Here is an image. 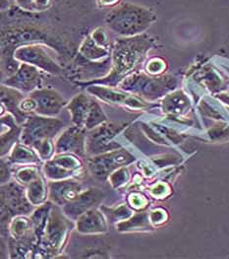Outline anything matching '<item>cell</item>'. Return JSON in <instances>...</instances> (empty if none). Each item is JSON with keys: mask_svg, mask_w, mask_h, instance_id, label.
<instances>
[{"mask_svg": "<svg viewBox=\"0 0 229 259\" xmlns=\"http://www.w3.org/2000/svg\"><path fill=\"white\" fill-rule=\"evenodd\" d=\"M97 2L101 7H113L119 5L121 0H97Z\"/></svg>", "mask_w": 229, "mask_h": 259, "instance_id": "cell-10", "label": "cell"}, {"mask_svg": "<svg viewBox=\"0 0 229 259\" xmlns=\"http://www.w3.org/2000/svg\"><path fill=\"white\" fill-rule=\"evenodd\" d=\"M81 53L83 56L91 60L99 59L108 55V51L104 48V46L99 45L92 36L87 37L83 42Z\"/></svg>", "mask_w": 229, "mask_h": 259, "instance_id": "cell-7", "label": "cell"}, {"mask_svg": "<svg viewBox=\"0 0 229 259\" xmlns=\"http://www.w3.org/2000/svg\"><path fill=\"white\" fill-rule=\"evenodd\" d=\"M40 83V74L38 69L28 63L20 66L18 71L9 78L5 84L22 92H31L35 90Z\"/></svg>", "mask_w": 229, "mask_h": 259, "instance_id": "cell-4", "label": "cell"}, {"mask_svg": "<svg viewBox=\"0 0 229 259\" xmlns=\"http://www.w3.org/2000/svg\"><path fill=\"white\" fill-rule=\"evenodd\" d=\"M15 57L25 63L38 66L49 73L58 74L61 70L54 60L47 55L45 50L39 46L19 48L15 53Z\"/></svg>", "mask_w": 229, "mask_h": 259, "instance_id": "cell-3", "label": "cell"}, {"mask_svg": "<svg viewBox=\"0 0 229 259\" xmlns=\"http://www.w3.org/2000/svg\"><path fill=\"white\" fill-rule=\"evenodd\" d=\"M91 105L92 103L89 102L86 96L79 95L75 97L68 106V109L72 112L74 121H76L77 123H80L83 120H85L84 118L86 114L89 113Z\"/></svg>", "mask_w": 229, "mask_h": 259, "instance_id": "cell-6", "label": "cell"}, {"mask_svg": "<svg viewBox=\"0 0 229 259\" xmlns=\"http://www.w3.org/2000/svg\"><path fill=\"white\" fill-rule=\"evenodd\" d=\"M103 119H104V114L101 111L100 107L95 102H92L90 111H89L88 117H87V125L89 127L94 126L97 123L101 122Z\"/></svg>", "mask_w": 229, "mask_h": 259, "instance_id": "cell-9", "label": "cell"}, {"mask_svg": "<svg viewBox=\"0 0 229 259\" xmlns=\"http://www.w3.org/2000/svg\"><path fill=\"white\" fill-rule=\"evenodd\" d=\"M31 97L36 101L37 112L44 115L58 114L65 104L64 99L58 92L49 89L37 90Z\"/></svg>", "mask_w": 229, "mask_h": 259, "instance_id": "cell-5", "label": "cell"}, {"mask_svg": "<svg viewBox=\"0 0 229 259\" xmlns=\"http://www.w3.org/2000/svg\"><path fill=\"white\" fill-rule=\"evenodd\" d=\"M151 46L152 39L147 36H135L118 39L115 45L113 70L109 78L107 77V82L111 83L133 69Z\"/></svg>", "mask_w": 229, "mask_h": 259, "instance_id": "cell-2", "label": "cell"}, {"mask_svg": "<svg viewBox=\"0 0 229 259\" xmlns=\"http://www.w3.org/2000/svg\"><path fill=\"white\" fill-rule=\"evenodd\" d=\"M154 21L155 15L150 8L129 2L115 6L105 18L107 26L124 37H135L142 34Z\"/></svg>", "mask_w": 229, "mask_h": 259, "instance_id": "cell-1", "label": "cell"}, {"mask_svg": "<svg viewBox=\"0 0 229 259\" xmlns=\"http://www.w3.org/2000/svg\"><path fill=\"white\" fill-rule=\"evenodd\" d=\"M20 8L28 11L46 10L51 5V0H16Z\"/></svg>", "mask_w": 229, "mask_h": 259, "instance_id": "cell-8", "label": "cell"}]
</instances>
